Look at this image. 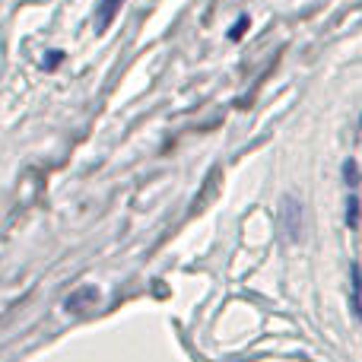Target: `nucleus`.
I'll return each instance as SVG.
<instances>
[{
  "label": "nucleus",
  "instance_id": "1",
  "mask_svg": "<svg viewBox=\"0 0 362 362\" xmlns=\"http://www.w3.org/2000/svg\"><path fill=\"white\" fill-rule=\"evenodd\" d=\"M121 6H124V0H102L99 13H95V25H99V29H108V25L115 23V16H118Z\"/></svg>",
  "mask_w": 362,
  "mask_h": 362
},
{
  "label": "nucleus",
  "instance_id": "2",
  "mask_svg": "<svg viewBox=\"0 0 362 362\" xmlns=\"http://www.w3.org/2000/svg\"><path fill=\"white\" fill-rule=\"evenodd\" d=\"M353 312L362 321V270L359 264H353Z\"/></svg>",
  "mask_w": 362,
  "mask_h": 362
},
{
  "label": "nucleus",
  "instance_id": "3",
  "mask_svg": "<svg viewBox=\"0 0 362 362\" xmlns=\"http://www.w3.org/2000/svg\"><path fill=\"white\" fill-rule=\"evenodd\" d=\"M346 226H350V229L359 226V197H356V191H350V197H346Z\"/></svg>",
  "mask_w": 362,
  "mask_h": 362
},
{
  "label": "nucleus",
  "instance_id": "4",
  "mask_svg": "<svg viewBox=\"0 0 362 362\" xmlns=\"http://www.w3.org/2000/svg\"><path fill=\"white\" fill-rule=\"evenodd\" d=\"M95 299V289H80L76 296H70L67 299V312H80L83 302H93Z\"/></svg>",
  "mask_w": 362,
  "mask_h": 362
},
{
  "label": "nucleus",
  "instance_id": "5",
  "mask_svg": "<svg viewBox=\"0 0 362 362\" xmlns=\"http://www.w3.org/2000/svg\"><path fill=\"white\" fill-rule=\"evenodd\" d=\"M245 25H248V19H238V23H235V29H232V38H242V32H245Z\"/></svg>",
  "mask_w": 362,
  "mask_h": 362
}]
</instances>
